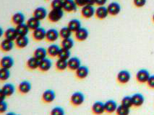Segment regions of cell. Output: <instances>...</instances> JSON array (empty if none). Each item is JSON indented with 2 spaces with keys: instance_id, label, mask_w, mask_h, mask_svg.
I'll return each instance as SVG.
<instances>
[{
  "instance_id": "obj_39",
  "label": "cell",
  "mask_w": 154,
  "mask_h": 115,
  "mask_svg": "<svg viewBox=\"0 0 154 115\" xmlns=\"http://www.w3.org/2000/svg\"><path fill=\"white\" fill-rule=\"evenodd\" d=\"M121 104L122 105L125 106V107H128L129 108L132 107L133 106V103H132V96H126L125 97H123V99H122V102Z\"/></svg>"
},
{
  "instance_id": "obj_22",
  "label": "cell",
  "mask_w": 154,
  "mask_h": 115,
  "mask_svg": "<svg viewBox=\"0 0 154 115\" xmlns=\"http://www.w3.org/2000/svg\"><path fill=\"white\" fill-rule=\"evenodd\" d=\"M5 37L6 39L14 41L18 37V34H17V30H16V28L14 27H9L8 29H7V30L5 33Z\"/></svg>"
},
{
  "instance_id": "obj_20",
  "label": "cell",
  "mask_w": 154,
  "mask_h": 115,
  "mask_svg": "<svg viewBox=\"0 0 154 115\" xmlns=\"http://www.w3.org/2000/svg\"><path fill=\"white\" fill-rule=\"evenodd\" d=\"M32 88V85L28 81H23L18 85V90L23 94H26L30 91Z\"/></svg>"
},
{
  "instance_id": "obj_27",
  "label": "cell",
  "mask_w": 154,
  "mask_h": 115,
  "mask_svg": "<svg viewBox=\"0 0 154 115\" xmlns=\"http://www.w3.org/2000/svg\"><path fill=\"white\" fill-rule=\"evenodd\" d=\"M15 44L19 48H25L29 44V39L27 36H18L15 40Z\"/></svg>"
},
{
  "instance_id": "obj_32",
  "label": "cell",
  "mask_w": 154,
  "mask_h": 115,
  "mask_svg": "<svg viewBox=\"0 0 154 115\" xmlns=\"http://www.w3.org/2000/svg\"><path fill=\"white\" fill-rule=\"evenodd\" d=\"M60 47L58 45L56 44H52V45H49L47 48L48 54L51 57H57L58 56L59 53L60 51Z\"/></svg>"
},
{
  "instance_id": "obj_26",
  "label": "cell",
  "mask_w": 154,
  "mask_h": 115,
  "mask_svg": "<svg viewBox=\"0 0 154 115\" xmlns=\"http://www.w3.org/2000/svg\"><path fill=\"white\" fill-rule=\"evenodd\" d=\"M15 28L17 34H18V36H27L30 30V28L28 27V24L26 23L18 24Z\"/></svg>"
},
{
  "instance_id": "obj_52",
  "label": "cell",
  "mask_w": 154,
  "mask_h": 115,
  "mask_svg": "<svg viewBox=\"0 0 154 115\" xmlns=\"http://www.w3.org/2000/svg\"></svg>"
},
{
  "instance_id": "obj_7",
  "label": "cell",
  "mask_w": 154,
  "mask_h": 115,
  "mask_svg": "<svg viewBox=\"0 0 154 115\" xmlns=\"http://www.w3.org/2000/svg\"><path fill=\"white\" fill-rule=\"evenodd\" d=\"M55 99H56V94L54 90L47 89L42 94V100L45 103H51L55 100Z\"/></svg>"
},
{
  "instance_id": "obj_3",
  "label": "cell",
  "mask_w": 154,
  "mask_h": 115,
  "mask_svg": "<svg viewBox=\"0 0 154 115\" xmlns=\"http://www.w3.org/2000/svg\"><path fill=\"white\" fill-rule=\"evenodd\" d=\"M81 15L86 19H90L94 17V15H96V10H95L94 5L87 4L82 7Z\"/></svg>"
},
{
  "instance_id": "obj_40",
  "label": "cell",
  "mask_w": 154,
  "mask_h": 115,
  "mask_svg": "<svg viewBox=\"0 0 154 115\" xmlns=\"http://www.w3.org/2000/svg\"><path fill=\"white\" fill-rule=\"evenodd\" d=\"M51 5L52 9H60V10H63L64 0H52V2H51Z\"/></svg>"
},
{
  "instance_id": "obj_8",
  "label": "cell",
  "mask_w": 154,
  "mask_h": 115,
  "mask_svg": "<svg viewBox=\"0 0 154 115\" xmlns=\"http://www.w3.org/2000/svg\"><path fill=\"white\" fill-rule=\"evenodd\" d=\"M14 64H15V61H14L13 58L10 56H4L1 59V61H0L1 68L10 69L13 67Z\"/></svg>"
},
{
  "instance_id": "obj_51",
  "label": "cell",
  "mask_w": 154,
  "mask_h": 115,
  "mask_svg": "<svg viewBox=\"0 0 154 115\" xmlns=\"http://www.w3.org/2000/svg\"><path fill=\"white\" fill-rule=\"evenodd\" d=\"M153 21L154 22V14L153 15Z\"/></svg>"
},
{
  "instance_id": "obj_45",
  "label": "cell",
  "mask_w": 154,
  "mask_h": 115,
  "mask_svg": "<svg viewBox=\"0 0 154 115\" xmlns=\"http://www.w3.org/2000/svg\"><path fill=\"white\" fill-rule=\"evenodd\" d=\"M75 1L78 7H83L88 4V0H75Z\"/></svg>"
},
{
  "instance_id": "obj_46",
  "label": "cell",
  "mask_w": 154,
  "mask_h": 115,
  "mask_svg": "<svg viewBox=\"0 0 154 115\" xmlns=\"http://www.w3.org/2000/svg\"><path fill=\"white\" fill-rule=\"evenodd\" d=\"M107 0H96V4L98 6H104Z\"/></svg>"
},
{
  "instance_id": "obj_47",
  "label": "cell",
  "mask_w": 154,
  "mask_h": 115,
  "mask_svg": "<svg viewBox=\"0 0 154 115\" xmlns=\"http://www.w3.org/2000/svg\"><path fill=\"white\" fill-rule=\"evenodd\" d=\"M7 96L4 93H3L2 91H0V99H1V101H4L5 100V99H6Z\"/></svg>"
},
{
  "instance_id": "obj_37",
  "label": "cell",
  "mask_w": 154,
  "mask_h": 115,
  "mask_svg": "<svg viewBox=\"0 0 154 115\" xmlns=\"http://www.w3.org/2000/svg\"><path fill=\"white\" fill-rule=\"evenodd\" d=\"M10 69L1 68L0 70V80L4 81H7L10 79Z\"/></svg>"
},
{
  "instance_id": "obj_1",
  "label": "cell",
  "mask_w": 154,
  "mask_h": 115,
  "mask_svg": "<svg viewBox=\"0 0 154 115\" xmlns=\"http://www.w3.org/2000/svg\"><path fill=\"white\" fill-rule=\"evenodd\" d=\"M64 16L63 10L60 9H52L48 14V18L51 22H57L61 20Z\"/></svg>"
},
{
  "instance_id": "obj_30",
  "label": "cell",
  "mask_w": 154,
  "mask_h": 115,
  "mask_svg": "<svg viewBox=\"0 0 154 115\" xmlns=\"http://www.w3.org/2000/svg\"><path fill=\"white\" fill-rule=\"evenodd\" d=\"M27 67L30 70H35L39 68V64H40V61L37 59L36 58L33 57L30 58L27 61Z\"/></svg>"
},
{
  "instance_id": "obj_21",
  "label": "cell",
  "mask_w": 154,
  "mask_h": 115,
  "mask_svg": "<svg viewBox=\"0 0 154 115\" xmlns=\"http://www.w3.org/2000/svg\"><path fill=\"white\" fill-rule=\"evenodd\" d=\"M109 15L108 9L104 6H99L96 10V16L99 19H106Z\"/></svg>"
},
{
  "instance_id": "obj_11",
  "label": "cell",
  "mask_w": 154,
  "mask_h": 115,
  "mask_svg": "<svg viewBox=\"0 0 154 115\" xmlns=\"http://www.w3.org/2000/svg\"><path fill=\"white\" fill-rule=\"evenodd\" d=\"M89 36V32L86 28L80 27L78 30L75 32V38L79 41H85Z\"/></svg>"
},
{
  "instance_id": "obj_35",
  "label": "cell",
  "mask_w": 154,
  "mask_h": 115,
  "mask_svg": "<svg viewBox=\"0 0 154 115\" xmlns=\"http://www.w3.org/2000/svg\"><path fill=\"white\" fill-rule=\"evenodd\" d=\"M71 56V53H70V50H68V49H65L62 47L60 49V53H59L58 55V58H61V59H64V60H68L69 58H70Z\"/></svg>"
},
{
  "instance_id": "obj_28",
  "label": "cell",
  "mask_w": 154,
  "mask_h": 115,
  "mask_svg": "<svg viewBox=\"0 0 154 115\" xmlns=\"http://www.w3.org/2000/svg\"><path fill=\"white\" fill-rule=\"evenodd\" d=\"M26 24H28V27L30 28V30H34L37 29L40 27L41 25V20H39L38 19L35 18V17H30L27 20Z\"/></svg>"
},
{
  "instance_id": "obj_12",
  "label": "cell",
  "mask_w": 154,
  "mask_h": 115,
  "mask_svg": "<svg viewBox=\"0 0 154 115\" xmlns=\"http://www.w3.org/2000/svg\"><path fill=\"white\" fill-rule=\"evenodd\" d=\"M78 4L75 0H64L63 10L68 12H75L78 9Z\"/></svg>"
},
{
  "instance_id": "obj_4",
  "label": "cell",
  "mask_w": 154,
  "mask_h": 115,
  "mask_svg": "<svg viewBox=\"0 0 154 115\" xmlns=\"http://www.w3.org/2000/svg\"><path fill=\"white\" fill-rule=\"evenodd\" d=\"M117 79L120 84H125L128 83L131 79V74L127 70H122L117 73Z\"/></svg>"
},
{
  "instance_id": "obj_43",
  "label": "cell",
  "mask_w": 154,
  "mask_h": 115,
  "mask_svg": "<svg viewBox=\"0 0 154 115\" xmlns=\"http://www.w3.org/2000/svg\"><path fill=\"white\" fill-rule=\"evenodd\" d=\"M147 0H133V3L137 7H143L146 5Z\"/></svg>"
},
{
  "instance_id": "obj_31",
  "label": "cell",
  "mask_w": 154,
  "mask_h": 115,
  "mask_svg": "<svg viewBox=\"0 0 154 115\" xmlns=\"http://www.w3.org/2000/svg\"><path fill=\"white\" fill-rule=\"evenodd\" d=\"M67 27L70 29V30L72 32H74V33H75V32L78 30L82 27L81 22H80L79 19H72L68 22Z\"/></svg>"
},
{
  "instance_id": "obj_17",
  "label": "cell",
  "mask_w": 154,
  "mask_h": 115,
  "mask_svg": "<svg viewBox=\"0 0 154 115\" xmlns=\"http://www.w3.org/2000/svg\"><path fill=\"white\" fill-rule=\"evenodd\" d=\"M132 103L133 106L136 107H141L145 102V97L143 94L140 93H136L132 96Z\"/></svg>"
},
{
  "instance_id": "obj_16",
  "label": "cell",
  "mask_w": 154,
  "mask_h": 115,
  "mask_svg": "<svg viewBox=\"0 0 154 115\" xmlns=\"http://www.w3.org/2000/svg\"><path fill=\"white\" fill-rule=\"evenodd\" d=\"M75 74L79 79H85L89 74V68L85 65H80L79 68L75 70Z\"/></svg>"
},
{
  "instance_id": "obj_13",
  "label": "cell",
  "mask_w": 154,
  "mask_h": 115,
  "mask_svg": "<svg viewBox=\"0 0 154 115\" xmlns=\"http://www.w3.org/2000/svg\"><path fill=\"white\" fill-rule=\"evenodd\" d=\"M48 16V12L46 8L43 7H37L33 11V17L35 18L38 19L39 20H43L46 18Z\"/></svg>"
},
{
  "instance_id": "obj_29",
  "label": "cell",
  "mask_w": 154,
  "mask_h": 115,
  "mask_svg": "<svg viewBox=\"0 0 154 115\" xmlns=\"http://www.w3.org/2000/svg\"><path fill=\"white\" fill-rule=\"evenodd\" d=\"M25 19H26L25 15H23V13L20 12H16V13L14 14L12 17V22L15 24H16V25H18V24L25 23Z\"/></svg>"
},
{
  "instance_id": "obj_15",
  "label": "cell",
  "mask_w": 154,
  "mask_h": 115,
  "mask_svg": "<svg viewBox=\"0 0 154 115\" xmlns=\"http://www.w3.org/2000/svg\"><path fill=\"white\" fill-rule=\"evenodd\" d=\"M68 68L71 70H76L81 65V61L78 57H72L67 60Z\"/></svg>"
},
{
  "instance_id": "obj_6",
  "label": "cell",
  "mask_w": 154,
  "mask_h": 115,
  "mask_svg": "<svg viewBox=\"0 0 154 115\" xmlns=\"http://www.w3.org/2000/svg\"><path fill=\"white\" fill-rule=\"evenodd\" d=\"M109 15L116 16L119 15L121 12V5L117 1H112L107 7Z\"/></svg>"
},
{
  "instance_id": "obj_10",
  "label": "cell",
  "mask_w": 154,
  "mask_h": 115,
  "mask_svg": "<svg viewBox=\"0 0 154 115\" xmlns=\"http://www.w3.org/2000/svg\"><path fill=\"white\" fill-rule=\"evenodd\" d=\"M60 32H58V30H57L54 28H51L46 31V39L49 42L56 41L60 38Z\"/></svg>"
},
{
  "instance_id": "obj_50",
  "label": "cell",
  "mask_w": 154,
  "mask_h": 115,
  "mask_svg": "<svg viewBox=\"0 0 154 115\" xmlns=\"http://www.w3.org/2000/svg\"><path fill=\"white\" fill-rule=\"evenodd\" d=\"M0 30H1V36H2L3 34H4V32H3V29L1 27V29H0Z\"/></svg>"
},
{
  "instance_id": "obj_25",
  "label": "cell",
  "mask_w": 154,
  "mask_h": 115,
  "mask_svg": "<svg viewBox=\"0 0 154 115\" xmlns=\"http://www.w3.org/2000/svg\"><path fill=\"white\" fill-rule=\"evenodd\" d=\"M0 91H2L7 96H10L13 95L15 92V87L13 84L8 83V84H5Z\"/></svg>"
},
{
  "instance_id": "obj_42",
  "label": "cell",
  "mask_w": 154,
  "mask_h": 115,
  "mask_svg": "<svg viewBox=\"0 0 154 115\" xmlns=\"http://www.w3.org/2000/svg\"><path fill=\"white\" fill-rule=\"evenodd\" d=\"M8 109V104L7 103L6 101H1V103H0V113H1V114H3V113L6 112Z\"/></svg>"
},
{
  "instance_id": "obj_9",
  "label": "cell",
  "mask_w": 154,
  "mask_h": 115,
  "mask_svg": "<svg viewBox=\"0 0 154 115\" xmlns=\"http://www.w3.org/2000/svg\"><path fill=\"white\" fill-rule=\"evenodd\" d=\"M46 31L43 27H39L37 29L33 30V38L37 41H42L46 39Z\"/></svg>"
},
{
  "instance_id": "obj_41",
  "label": "cell",
  "mask_w": 154,
  "mask_h": 115,
  "mask_svg": "<svg viewBox=\"0 0 154 115\" xmlns=\"http://www.w3.org/2000/svg\"><path fill=\"white\" fill-rule=\"evenodd\" d=\"M65 114L64 109L61 107H54L51 111V114L53 115H63Z\"/></svg>"
},
{
  "instance_id": "obj_34",
  "label": "cell",
  "mask_w": 154,
  "mask_h": 115,
  "mask_svg": "<svg viewBox=\"0 0 154 115\" xmlns=\"http://www.w3.org/2000/svg\"><path fill=\"white\" fill-rule=\"evenodd\" d=\"M56 67L59 70H64L68 68V61L67 60H64L59 58L56 62Z\"/></svg>"
},
{
  "instance_id": "obj_49",
  "label": "cell",
  "mask_w": 154,
  "mask_h": 115,
  "mask_svg": "<svg viewBox=\"0 0 154 115\" xmlns=\"http://www.w3.org/2000/svg\"><path fill=\"white\" fill-rule=\"evenodd\" d=\"M6 114L7 115H15L16 114L14 112H8V113H6Z\"/></svg>"
},
{
  "instance_id": "obj_18",
  "label": "cell",
  "mask_w": 154,
  "mask_h": 115,
  "mask_svg": "<svg viewBox=\"0 0 154 115\" xmlns=\"http://www.w3.org/2000/svg\"><path fill=\"white\" fill-rule=\"evenodd\" d=\"M52 66V61L49 59V58H44V59L40 61V64H39V69L42 71L46 72L49 71Z\"/></svg>"
},
{
  "instance_id": "obj_2",
  "label": "cell",
  "mask_w": 154,
  "mask_h": 115,
  "mask_svg": "<svg viewBox=\"0 0 154 115\" xmlns=\"http://www.w3.org/2000/svg\"><path fill=\"white\" fill-rule=\"evenodd\" d=\"M85 95L82 92L75 91L71 95L70 102L72 105L78 107L83 104V102H85Z\"/></svg>"
},
{
  "instance_id": "obj_14",
  "label": "cell",
  "mask_w": 154,
  "mask_h": 115,
  "mask_svg": "<svg viewBox=\"0 0 154 115\" xmlns=\"http://www.w3.org/2000/svg\"><path fill=\"white\" fill-rule=\"evenodd\" d=\"M92 111L96 114H102L105 111L104 103L100 101L95 102L92 105Z\"/></svg>"
},
{
  "instance_id": "obj_24",
  "label": "cell",
  "mask_w": 154,
  "mask_h": 115,
  "mask_svg": "<svg viewBox=\"0 0 154 115\" xmlns=\"http://www.w3.org/2000/svg\"><path fill=\"white\" fill-rule=\"evenodd\" d=\"M1 50L4 52H9L12 50L14 47V42L12 40H8V39H4L1 42Z\"/></svg>"
},
{
  "instance_id": "obj_19",
  "label": "cell",
  "mask_w": 154,
  "mask_h": 115,
  "mask_svg": "<svg viewBox=\"0 0 154 115\" xmlns=\"http://www.w3.org/2000/svg\"><path fill=\"white\" fill-rule=\"evenodd\" d=\"M105 105V111L109 113V114H112V113L116 111L117 109V103L114 100H108L104 103Z\"/></svg>"
},
{
  "instance_id": "obj_38",
  "label": "cell",
  "mask_w": 154,
  "mask_h": 115,
  "mask_svg": "<svg viewBox=\"0 0 154 115\" xmlns=\"http://www.w3.org/2000/svg\"><path fill=\"white\" fill-rule=\"evenodd\" d=\"M72 33V32L70 30V29H69V28L67 26V27H62V29L60 30V37L62 39L69 38L71 37Z\"/></svg>"
},
{
  "instance_id": "obj_48",
  "label": "cell",
  "mask_w": 154,
  "mask_h": 115,
  "mask_svg": "<svg viewBox=\"0 0 154 115\" xmlns=\"http://www.w3.org/2000/svg\"><path fill=\"white\" fill-rule=\"evenodd\" d=\"M88 5L96 4V0H88Z\"/></svg>"
},
{
  "instance_id": "obj_36",
  "label": "cell",
  "mask_w": 154,
  "mask_h": 115,
  "mask_svg": "<svg viewBox=\"0 0 154 115\" xmlns=\"http://www.w3.org/2000/svg\"><path fill=\"white\" fill-rule=\"evenodd\" d=\"M116 112L118 115H128L130 114V108L128 107H125V106L120 104L119 106H118Z\"/></svg>"
},
{
  "instance_id": "obj_5",
  "label": "cell",
  "mask_w": 154,
  "mask_h": 115,
  "mask_svg": "<svg viewBox=\"0 0 154 115\" xmlns=\"http://www.w3.org/2000/svg\"><path fill=\"white\" fill-rule=\"evenodd\" d=\"M150 76V75L149 71L146 69H140L136 73V79L139 83H141V84L147 83Z\"/></svg>"
},
{
  "instance_id": "obj_33",
  "label": "cell",
  "mask_w": 154,
  "mask_h": 115,
  "mask_svg": "<svg viewBox=\"0 0 154 115\" xmlns=\"http://www.w3.org/2000/svg\"><path fill=\"white\" fill-rule=\"evenodd\" d=\"M74 40L71 38H69L63 39L62 42H61V45H62V47H63V48L71 50L73 47V46H74Z\"/></svg>"
},
{
  "instance_id": "obj_23",
  "label": "cell",
  "mask_w": 154,
  "mask_h": 115,
  "mask_svg": "<svg viewBox=\"0 0 154 115\" xmlns=\"http://www.w3.org/2000/svg\"><path fill=\"white\" fill-rule=\"evenodd\" d=\"M48 52L46 49L44 48L43 47H39L35 50L33 53V56L38 59L39 61H42V60L46 58Z\"/></svg>"
},
{
  "instance_id": "obj_44",
  "label": "cell",
  "mask_w": 154,
  "mask_h": 115,
  "mask_svg": "<svg viewBox=\"0 0 154 115\" xmlns=\"http://www.w3.org/2000/svg\"><path fill=\"white\" fill-rule=\"evenodd\" d=\"M147 84L150 88H154V75L150 76L147 81Z\"/></svg>"
}]
</instances>
